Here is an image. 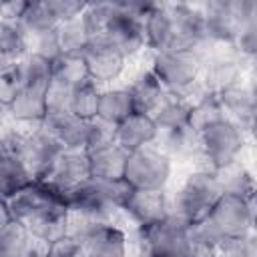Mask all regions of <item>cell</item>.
I'll return each mask as SVG.
<instances>
[{
    "label": "cell",
    "instance_id": "obj_1",
    "mask_svg": "<svg viewBox=\"0 0 257 257\" xmlns=\"http://www.w3.org/2000/svg\"><path fill=\"white\" fill-rule=\"evenodd\" d=\"M207 44L233 46L245 24L257 20L255 0H217L201 4Z\"/></svg>",
    "mask_w": 257,
    "mask_h": 257
},
{
    "label": "cell",
    "instance_id": "obj_2",
    "mask_svg": "<svg viewBox=\"0 0 257 257\" xmlns=\"http://www.w3.org/2000/svg\"><path fill=\"white\" fill-rule=\"evenodd\" d=\"M151 4H131V2H114V12L106 22L102 34L94 40L106 42L124 58L137 54L145 42V14ZM92 42V40H90Z\"/></svg>",
    "mask_w": 257,
    "mask_h": 257
},
{
    "label": "cell",
    "instance_id": "obj_3",
    "mask_svg": "<svg viewBox=\"0 0 257 257\" xmlns=\"http://www.w3.org/2000/svg\"><path fill=\"white\" fill-rule=\"evenodd\" d=\"M221 195V185L213 171H193L177 189L171 211L193 223L205 217Z\"/></svg>",
    "mask_w": 257,
    "mask_h": 257
},
{
    "label": "cell",
    "instance_id": "obj_4",
    "mask_svg": "<svg viewBox=\"0 0 257 257\" xmlns=\"http://www.w3.org/2000/svg\"><path fill=\"white\" fill-rule=\"evenodd\" d=\"M203 52L199 50H163L155 52L151 72L167 88V92L185 94L199 82Z\"/></svg>",
    "mask_w": 257,
    "mask_h": 257
},
{
    "label": "cell",
    "instance_id": "obj_5",
    "mask_svg": "<svg viewBox=\"0 0 257 257\" xmlns=\"http://www.w3.org/2000/svg\"><path fill=\"white\" fill-rule=\"evenodd\" d=\"M191 223L177 213H169L161 223L141 229L143 257H187L191 249Z\"/></svg>",
    "mask_w": 257,
    "mask_h": 257
},
{
    "label": "cell",
    "instance_id": "obj_6",
    "mask_svg": "<svg viewBox=\"0 0 257 257\" xmlns=\"http://www.w3.org/2000/svg\"><path fill=\"white\" fill-rule=\"evenodd\" d=\"M171 173L173 161L161 147L153 143L126 155L122 181L131 189H165Z\"/></svg>",
    "mask_w": 257,
    "mask_h": 257
},
{
    "label": "cell",
    "instance_id": "obj_7",
    "mask_svg": "<svg viewBox=\"0 0 257 257\" xmlns=\"http://www.w3.org/2000/svg\"><path fill=\"white\" fill-rule=\"evenodd\" d=\"M199 141L201 157L209 163L211 171H219L239 161V155L245 147V133L229 118H223L201 131Z\"/></svg>",
    "mask_w": 257,
    "mask_h": 257
},
{
    "label": "cell",
    "instance_id": "obj_8",
    "mask_svg": "<svg viewBox=\"0 0 257 257\" xmlns=\"http://www.w3.org/2000/svg\"><path fill=\"white\" fill-rule=\"evenodd\" d=\"M253 197H235V195H221L217 203L211 207V211L205 215V219L211 223V227L219 233L221 239L237 237L253 231L255 221V205Z\"/></svg>",
    "mask_w": 257,
    "mask_h": 257
},
{
    "label": "cell",
    "instance_id": "obj_9",
    "mask_svg": "<svg viewBox=\"0 0 257 257\" xmlns=\"http://www.w3.org/2000/svg\"><path fill=\"white\" fill-rule=\"evenodd\" d=\"M62 151L64 149L38 124L32 131H18L14 157L28 167L34 181H40Z\"/></svg>",
    "mask_w": 257,
    "mask_h": 257
},
{
    "label": "cell",
    "instance_id": "obj_10",
    "mask_svg": "<svg viewBox=\"0 0 257 257\" xmlns=\"http://www.w3.org/2000/svg\"><path fill=\"white\" fill-rule=\"evenodd\" d=\"M243 60L237 50L233 46H229V50H219V52H211L209 56L203 54V62H201V72H199V82L203 86L205 92L211 94H219L235 84L243 82Z\"/></svg>",
    "mask_w": 257,
    "mask_h": 257
},
{
    "label": "cell",
    "instance_id": "obj_11",
    "mask_svg": "<svg viewBox=\"0 0 257 257\" xmlns=\"http://www.w3.org/2000/svg\"><path fill=\"white\" fill-rule=\"evenodd\" d=\"M88 179H90V169H88L86 151L84 149H64L40 181L46 187H50L54 193H58L60 197H66L74 189L84 185Z\"/></svg>",
    "mask_w": 257,
    "mask_h": 257
},
{
    "label": "cell",
    "instance_id": "obj_12",
    "mask_svg": "<svg viewBox=\"0 0 257 257\" xmlns=\"http://www.w3.org/2000/svg\"><path fill=\"white\" fill-rule=\"evenodd\" d=\"M120 211H124L141 229L161 223L171 213V201L165 189H131L122 201Z\"/></svg>",
    "mask_w": 257,
    "mask_h": 257
},
{
    "label": "cell",
    "instance_id": "obj_13",
    "mask_svg": "<svg viewBox=\"0 0 257 257\" xmlns=\"http://www.w3.org/2000/svg\"><path fill=\"white\" fill-rule=\"evenodd\" d=\"M62 203H64V197L54 193L42 181H32L28 187H24L22 191H18L14 197H10L6 201L10 219L16 223H22V225L30 223L38 215H42Z\"/></svg>",
    "mask_w": 257,
    "mask_h": 257
},
{
    "label": "cell",
    "instance_id": "obj_14",
    "mask_svg": "<svg viewBox=\"0 0 257 257\" xmlns=\"http://www.w3.org/2000/svg\"><path fill=\"white\" fill-rule=\"evenodd\" d=\"M82 62L88 78L94 84H106L120 76V72L124 70L126 58L106 42L92 40L82 54Z\"/></svg>",
    "mask_w": 257,
    "mask_h": 257
},
{
    "label": "cell",
    "instance_id": "obj_15",
    "mask_svg": "<svg viewBox=\"0 0 257 257\" xmlns=\"http://www.w3.org/2000/svg\"><path fill=\"white\" fill-rule=\"evenodd\" d=\"M217 96H219V102L225 110V116L231 122H235L243 133L253 128L257 100H255V92L249 84H245V82L235 84V86L219 92Z\"/></svg>",
    "mask_w": 257,
    "mask_h": 257
},
{
    "label": "cell",
    "instance_id": "obj_16",
    "mask_svg": "<svg viewBox=\"0 0 257 257\" xmlns=\"http://www.w3.org/2000/svg\"><path fill=\"white\" fill-rule=\"evenodd\" d=\"M40 126L62 149H84L88 120H82L68 110H62V112H46Z\"/></svg>",
    "mask_w": 257,
    "mask_h": 257
},
{
    "label": "cell",
    "instance_id": "obj_17",
    "mask_svg": "<svg viewBox=\"0 0 257 257\" xmlns=\"http://www.w3.org/2000/svg\"><path fill=\"white\" fill-rule=\"evenodd\" d=\"M159 126L155 124L153 116L149 114H141V112H133L131 116H126L120 124H116L114 128V141L120 149H124L126 153L143 149L147 145H153L155 141H159Z\"/></svg>",
    "mask_w": 257,
    "mask_h": 257
},
{
    "label": "cell",
    "instance_id": "obj_18",
    "mask_svg": "<svg viewBox=\"0 0 257 257\" xmlns=\"http://www.w3.org/2000/svg\"><path fill=\"white\" fill-rule=\"evenodd\" d=\"M84 257H128V241L114 223L92 229L82 239Z\"/></svg>",
    "mask_w": 257,
    "mask_h": 257
},
{
    "label": "cell",
    "instance_id": "obj_19",
    "mask_svg": "<svg viewBox=\"0 0 257 257\" xmlns=\"http://www.w3.org/2000/svg\"><path fill=\"white\" fill-rule=\"evenodd\" d=\"M128 94H131V100H133V108L135 112H141V114H153L159 104L165 100V96L169 94L167 88L157 80V76L151 72V70H145L141 72L128 86H126Z\"/></svg>",
    "mask_w": 257,
    "mask_h": 257
},
{
    "label": "cell",
    "instance_id": "obj_20",
    "mask_svg": "<svg viewBox=\"0 0 257 257\" xmlns=\"http://www.w3.org/2000/svg\"><path fill=\"white\" fill-rule=\"evenodd\" d=\"M88 155V169L90 179L98 181H122L124 165H126V151L120 149L116 143L90 151Z\"/></svg>",
    "mask_w": 257,
    "mask_h": 257
},
{
    "label": "cell",
    "instance_id": "obj_21",
    "mask_svg": "<svg viewBox=\"0 0 257 257\" xmlns=\"http://www.w3.org/2000/svg\"><path fill=\"white\" fill-rule=\"evenodd\" d=\"M30 233V237L38 243H42L44 247L58 241L60 237L68 235V209L66 203L52 207L50 211L38 215L36 219H32L30 223L24 225Z\"/></svg>",
    "mask_w": 257,
    "mask_h": 257
},
{
    "label": "cell",
    "instance_id": "obj_22",
    "mask_svg": "<svg viewBox=\"0 0 257 257\" xmlns=\"http://www.w3.org/2000/svg\"><path fill=\"white\" fill-rule=\"evenodd\" d=\"M161 149L167 153L171 161H191L193 157H201V141L199 133L191 124H183L171 131H161Z\"/></svg>",
    "mask_w": 257,
    "mask_h": 257
},
{
    "label": "cell",
    "instance_id": "obj_23",
    "mask_svg": "<svg viewBox=\"0 0 257 257\" xmlns=\"http://www.w3.org/2000/svg\"><path fill=\"white\" fill-rule=\"evenodd\" d=\"M46 88H32V86H22L18 94L12 98L8 104V114L12 120L26 122V124H40L46 116V98H44Z\"/></svg>",
    "mask_w": 257,
    "mask_h": 257
},
{
    "label": "cell",
    "instance_id": "obj_24",
    "mask_svg": "<svg viewBox=\"0 0 257 257\" xmlns=\"http://www.w3.org/2000/svg\"><path fill=\"white\" fill-rule=\"evenodd\" d=\"M32 48V36L16 18H0V56L18 62Z\"/></svg>",
    "mask_w": 257,
    "mask_h": 257
},
{
    "label": "cell",
    "instance_id": "obj_25",
    "mask_svg": "<svg viewBox=\"0 0 257 257\" xmlns=\"http://www.w3.org/2000/svg\"><path fill=\"white\" fill-rule=\"evenodd\" d=\"M133 112H135V108H133V100H131L126 86H114V88L100 90L96 118L116 126Z\"/></svg>",
    "mask_w": 257,
    "mask_h": 257
},
{
    "label": "cell",
    "instance_id": "obj_26",
    "mask_svg": "<svg viewBox=\"0 0 257 257\" xmlns=\"http://www.w3.org/2000/svg\"><path fill=\"white\" fill-rule=\"evenodd\" d=\"M189 110H191L189 98H185L183 94L169 92L151 116H153L155 124L159 126V131H171V128L189 124Z\"/></svg>",
    "mask_w": 257,
    "mask_h": 257
},
{
    "label": "cell",
    "instance_id": "obj_27",
    "mask_svg": "<svg viewBox=\"0 0 257 257\" xmlns=\"http://www.w3.org/2000/svg\"><path fill=\"white\" fill-rule=\"evenodd\" d=\"M219 185H221V193L223 195H235V197H253L255 195V183H253V175L249 173V169L235 161L233 165L213 171Z\"/></svg>",
    "mask_w": 257,
    "mask_h": 257
},
{
    "label": "cell",
    "instance_id": "obj_28",
    "mask_svg": "<svg viewBox=\"0 0 257 257\" xmlns=\"http://www.w3.org/2000/svg\"><path fill=\"white\" fill-rule=\"evenodd\" d=\"M20 22L32 38L40 36V34H46V32L54 30L60 24V20L56 16V10L52 6V0L26 2V8L20 16Z\"/></svg>",
    "mask_w": 257,
    "mask_h": 257
},
{
    "label": "cell",
    "instance_id": "obj_29",
    "mask_svg": "<svg viewBox=\"0 0 257 257\" xmlns=\"http://www.w3.org/2000/svg\"><path fill=\"white\" fill-rule=\"evenodd\" d=\"M56 40H58V48L62 56H82L90 44L88 30L80 16L60 22L56 26Z\"/></svg>",
    "mask_w": 257,
    "mask_h": 257
},
{
    "label": "cell",
    "instance_id": "obj_30",
    "mask_svg": "<svg viewBox=\"0 0 257 257\" xmlns=\"http://www.w3.org/2000/svg\"><path fill=\"white\" fill-rule=\"evenodd\" d=\"M36 241L22 223L8 221L0 227V257H28Z\"/></svg>",
    "mask_w": 257,
    "mask_h": 257
},
{
    "label": "cell",
    "instance_id": "obj_31",
    "mask_svg": "<svg viewBox=\"0 0 257 257\" xmlns=\"http://www.w3.org/2000/svg\"><path fill=\"white\" fill-rule=\"evenodd\" d=\"M227 118L225 116V110L219 102V96L217 94H211V92H201L195 100H191V110H189V124L201 133L205 131L207 126L219 122Z\"/></svg>",
    "mask_w": 257,
    "mask_h": 257
},
{
    "label": "cell",
    "instance_id": "obj_32",
    "mask_svg": "<svg viewBox=\"0 0 257 257\" xmlns=\"http://www.w3.org/2000/svg\"><path fill=\"white\" fill-rule=\"evenodd\" d=\"M32 181H34L32 173L16 157H8L0 161V197L4 201H8L18 191L28 187Z\"/></svg>",
    "mask_w": 257,
    "mask_h": 257
},
{
    "label": "cell",
    "instance_id": "obj_33",
    "mask_svg": "<svg viewBox=\"0 0 257 257\" xmlns=\"http://www.w3.org/2000/svg\"><path fill=\"white\" fill-rule=\"evenodd\" d=\"M16 72L22 80V86H32V88H46L50 82L52 74V62L42 58L36 52H28L24 58L14 62Z\"/></svg>",
    "mask_w": 257,
    "mask_h": 257
},
{
    "label": "cell",
    "instance_id": "obj_34",
    "mask_svg": "<svg viewBox=\"0 0 257 257\" xmlns=\"http://www.w3.org/2000/svg\"><path fill=\"white\" fill-rule=\"evenodd\" d=\"M98 96H100V88H98V84H94L92 80H86V82L78 84V86L72 90V94H70L68 112H72L74 116H78V118H82V120H92V118H96Z\"/></svg>",
    "mask_w": 257,
    "mask_h": 257
},
{
    "label": "cell",
    "instance_id": "obj_35",
    "mask_svg": "<svg viewBox=\"0 0 257 257\" xmlns=\"http://www.w3.org/2000/svg\"><path fill=\"white\" fill-rule=\"evenodd\" d=\"M52 82L64 84L68 88H76L78 84L90 80L82 62V56H58L52 62V74H50Z\"/></svg>",
    "mask_w": 257,
    "mask_h": 257
},
{
    "label": "cell",
    "instance_id": "obj_36",
    "mask_svg": "<svg viewBox=\"0 0 257 257\" xmlns=\"http://www.w3.org/2000/svg\"><path fill=\"white\" fill-rule=\"evenodd\" d=\"M215 253L217 257H257V241H255L253 231L223 239L217 245Z\"/></svg>",
    "mask_w": 257,
    "mask_h": 257
},
{
    "label": "cell",
    "instance_id": "obj_37",
    "mask_svg": "<svg viewBox=\"0 0 257 257\" xmlns=\"http://www.w3.org/2000/svg\"><path fill=\"white\" fill-rule=\"evenodd\" d=\"M114 128L112 124L100 120V118H92L88 120V131H86V141H84V151H96L108 145H114Z\"/></svg>",
    "mask_w": 257,
    "mask_h": 257
},
{
    "label": "cell",
    "instance_id": "obj_38",
    "mask_svg": "<svg viewBox=\"0 0 257 257\" xmlns=\"http://www.w3.org/2000/svg\"><path fill=\"white\" fill-rule=\"evenodd\" d=\"M74 88H68L64 84L58 82H48L46 90H44V98H46V112H62L68 110L70 104V94Z\"/></svg>",
    "mask_w": 257,
    "mask_h": 257
},
{
    "label": "cell",
    "instance_id": "obj_39",
    "mask_svg": "<svg viewBox=\"0 0 257 257\" xmlns=\"http://www.w3.org/2000/svg\"><path fill=\"white\" fill-rule=\"evenodd\" d=\"M44 257H84L82 241L72 235H64L58 241L44 247Z\"/></svg>",
    "mask_w": 257,
    "mask_h": 257
},
{
    "label": "cell",
    "instance_id": "obj_40",
    "mask_svg": "<svg viewBox=\"0 0 257 257\" xmlns=\"http://www.w3.org/2000/svg\"><path fill=\"white\" fill-rule=\"evenodd\" d=\"M30 50L36 52V54H40L42 58H46L50 62H54L58 56H62L60 54V48H58V40H56V28L50 30V32H46V34L34 36Z\"/></svg>",
    "mask_w": 257,
    "mask_h": 257
},
{
    "label": "cell",
    "instance_id": "obj_41",
    "mask_svg": "<svg viewBox=\"0 0 257 257\" xmlns=\"http://www.w3.org/2000/svg\"><path fill=\"white\" fill-rule=\"evenodd\" d=\"M22 88V80L16 72V66L12 64L2 76H0V104L8 108V104L12 102V98L18 94V90Z\"/></svg>",
    "mask_w": 257,
    "mask_h": 257
},
{
    "label": "cell",
    "instance_id": "obj_42",
    "mask_svg": "<svg viewBox=\"0 0 257 257\" xmlns=\"http://www.w3.org/2000/svg\"><path fill=\"white\" fill-rule=\"evenodd\" d=\"M187 257H217V253H215V249H211V247L197 245V243L191 241V249H189Z\"/></svg>",
    "mask_w": 257,
    "mask_h": 257
},
{
    "label": "cell",
    "instance_id": "obj_43",
    "mask_svg": "<svg viewBox=\"0 0 257 257\" xmlns=\"http://www.w3.org/2000/svg\"><path fill=\"white\" fill-rule=\"evenodd\" d=\"M8 221H12V219H10V213H8V205H6V201L0 197V227L6 225Z\"/></svg>",
    "mask_w": 257,
    "mask_h": 257
},
{
    "label": "cell",
    "instance_id": "obj_44",
    "mask_svg": "<svg viewBox=\"0 0 257 257\" xmlns=\"http://www.w3.org/2000/svg\"><path fill=\"white\" fill-rule=\"evenodd\" d=\"M10 66H12V62H8L6 58H2V56H0V76H2Z\"/></svg>",
    "mask_w": 257,
    "mask_h": 257
},
{
    "label": "cell",
    "instance_id": "obj_45",
    "mask_svg": "<svg viewBox=\"0 0 257 257\" xmlns=\"http://www.w3.org/2000/svg\"><path fill=\"white\" fill-rule=\"evenodd\" d=\"M28 257H44V249H40L38 245H34V249L30 251V255Z\"/></svg>",
    "mask_w": 257,
    "mask_h": 257
}]
</instances>
